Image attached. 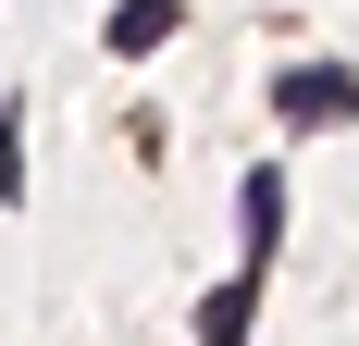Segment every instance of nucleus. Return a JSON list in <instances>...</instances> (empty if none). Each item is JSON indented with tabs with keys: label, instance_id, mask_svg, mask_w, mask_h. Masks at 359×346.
<instances>
[{
	"label": "nucleus",
	"instance_id": "obj_1",
	"mask_svg": "<svg viewBox=\"0 0 359 346\" xmlns=\"http://www.w3.org/2000/svg\"><path fill=\"white\" fill-rule=\"evenodd\" d=\"M285 124H347V62H310V74H285Z\"/></svg>",
	"mask_w": 359,
	"mask_h": 346
},
{
	"label": "nucleus",
	"instance_id": "obj_2",
	"mask_svg": "<svg viewBox=\"0 0 359 346\" xmlns=\"http://www.w3.org/2000/svg\"><path fill=\"white\" fill-rule=\"evenodd\" d=\"M174 25H186V0H124L111 13V50H161Z\"/></svg>",
	"mask_w": 359,
	"mask_h": 346
},
{
	"label": "nucleus",
	"instance_id": "obj_3",
	"mask_svg": "<svg viewBox=\"0 0 359 346\" xmlns=\"http://www.w3.org/2000/svg\"><path fill=\"white\" fill-rule=\"evenodd\" d=\"M273 235H285V186H273V173H248V272L273 260Z\"/></svg>",
	"mask_w": 359,
	"mask_h": 346
},
{
	"label": "nucleus",
	"instance_id": "obj_4",
	"mask_svg": "<svg viewBox=\"0 0 359 346\" xmlns=\"http://www.w3.org/2000/svg\"><path fill=\"white\" fill-rule=\"evenodd\" d=\"M198 346H248V284H223L211 310H198Z\"/></svg>",
	"mask_w": 359,
	"mask_h": 346
},
{
	"label": "nucleus",
	"instance_id": "obj_5",
	"mask_svg": "<svg viewBox=\"0 0 359 346\" xmlns=\"http://www.w3.org/2000/svg\"><path fill=\"white\" fill-rule=\"evenodd\" d=\"M13 186H25V124L0 111V198H13Z\"/></svg>",
	"mask_w": 359,
	"mask_h": 346
}]
</instances>
